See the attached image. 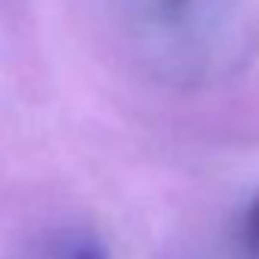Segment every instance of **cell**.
I'll return each instance as SVG.
<instances>
[{
    "label": "cell",
    "instance_id": "obj_1",
    "mask_svg": "<svg viewBox=\"0 0 259 259\" xmlns=\"http://www.w3.org/2000/svg\"><path fill=\"white\" fill-rule=\"evenodd\" d=\"M241 247L250 259H259V195L253 198V204L244 213L241 223Z\"/></svg>",
    "mask_w": 259,
    "mask_h": 259
},
{
    "label": "cell",
    "instance_id": "obj_2",
    "mask_svg": "<svg viewBox=\"0 0 259 259\" xmlns=\"http://www.w3.org/2000/svg\"><path fill=\"white\" fill-rule=\"evenodd\" d=\"M70 259H107V256H104V250H98L95 244H82L79 250H73Z\"/></svg>",
    "mask_w": 259,
    "mask_h": 259
}]
</instances>
